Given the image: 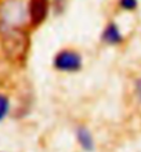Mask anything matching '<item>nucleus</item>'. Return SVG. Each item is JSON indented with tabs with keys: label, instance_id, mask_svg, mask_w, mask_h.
<instances>
[{
	"label": "nucleus",
	"instance_id": "nucleus-5",
	"mask_svg": "<svg viewBox=\"0 0 141 152\" xmlns=\"http://www.w3.org/2000/svg\"><path fill=\"white\" fill-rule=\"evenodd\" d=\"M101 39H102L104 43L109 44V46H116V44L123 42V36H122L121 29H119V26L115 22H109L105 26L104 32L101 35Z\"/></svg>",
	"mask_w": 141,
	"mask_h": 152
},
{
	"label": "nucleus",
	"instance_id": "nucleus-3",
	"mask_svg": "<svg viewBox=\"0 0 141 152\" xmlns=\"http://www.w3.org/2000/svg\"><path fill=\"white\" fill-rule=\"evenodd\" d=\"M53 65L60 72H77L83 65V60L77 51L65 48L56 54Z\"/></svg>",
	"mask_w": 141,
	"mask_h": 152
},
{
	"label": "nucleus",
	"instance_id": "nucleus-6",
	"mask_svg": "<svg viewBox=\"0 0 141 152\" xmlns=\"http://www.w3.org/2000/svg\"><path fill=\"white\" fill-rule=\"evenodd\" d=\"M76 138L79 141L80 147L85 151H94V138H93V134L90 133V130L85 126H79L76 130Z\"/></svg>",
	"mask_w": 141,
	"mask_h": 152
},
{
	"label": "nucleus",
	"instance_id": "nucleus-9",
	"mask_svg": "<svg viewBox=\"0 0 141 152\" xmlns=\"http://www.w3.org/2000/svg\"><path fill=\"white\" fill-rule=\"evenodd\" d=\"M136 94H137L138 100L141 101V77L137 80V83H136Z\"/></svg>",
	"mask_w": 141,
	"mask_h": 152
},
{
	"label": "nucleus",
	"instance_id": "nucleus-8",
	"mask_svg": "<svg viewBox=\"0 0 141 152\" xmlns=\"http://www.w3.org/2000/svg\"><path fill=\"white\" fill-rule=\"evenodd\" d=\"M119 4H121L122 8H125L127 11H132V10L137 8L138 1L137 0H119Z\"/></svg>",
	"mask_w": 141,
	"mask_h": 152
},
{
	"label": "nucleus",
	"instance_id": "nucleus-4",
	"mask_svg": "<svg viewBox=\"0 0 141 152\" xmlns=\"http://www.w3.org/2000/svg\"><path fill=\"white\" fill-rule=\"evenodd\" d=\"M28 20L32 28L40 26L50 11V0H28Z\"/></svg>",
	"mask_w": 141,
	"mask_h": 152
},
{
	"label": "nucleus",
	"instance_id": "nucleus-7",
	"mask_svg": "<svg viewBox=\"0 0 141 152\" xmlns=\"http://www.w3.org/2000/svg\"><path fill=\"white\" fill-rule=\"evenodd\" d=\"M8 112H10V100L7 96L0 93V122L6 119Z\"/></svg>",
	"mask_w": 141,
	"mask_h": 152
},
{
	"label": "nucleus",
	"instance_id": "nucleus-2",
	"mask_svg": "<svg viewBox=\"0 0 141 152\" xmlns=\"http://www.w3.org/2000/svg\"><path fill=\"white\" fill-rule=\"evenodd\" d=\"M28 7L21 0H6L0 6V28L1 26H25Z\"/></svg>",
	"mask_w": 141,
	"mask_h": 152
},
{
	"label": "nucleus",
	"instance_id": "nucleus-1",
	"mask_svg": "<svg viewBox=\"0 0 141 152\" xmlns=\"http://www.w3.org/2000/svg\"><path fill=\"white\" fill-rule=\"evenodd\" d=\"M0 46L4 57L10 62L24 65L31 50V36L25 26H1Z\"/></svg>",
	"mask_w": 141,
	"mask_h": 152
}]
</instances>
